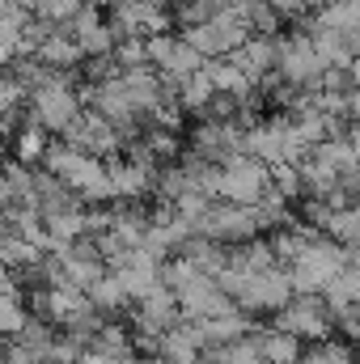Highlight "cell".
<instances>
[{
    "label": "cell",
    "instance_id": "cell-5",
    "mask_svg": "<svg viewBox=\"0 0 360 364\" xmlns=\"http://www.w3.org/2000/svg\"><path fill=\"white\" fill-rule=\"evenodd\" d=\"M64 132L73 136V149H77V153H90V157H106V153L115 149V136H110V132H106V127H102L97 119H85V123H77V119H73V123H68Z\"/></svg>",
    "mask_w": 360,
    "mask_h": 364
},
{
    "label": "cell",
    "instance_id": "cell-6",
    "mask_svg": "<svg viewBox=\"0 0 360 364\" xmlns=\"http://www.w3.org/2000/svg\"><path fill=\"white\" fill-rule=\"evenodd\" d=\"M73 119H77V102H73L64 90H47L43 97H38V123H43V127L64 132Z\"/></svg>",
    "mask_w": 360,
    "mask_h": 364
},
{
    "label": "cell",
    "instance_id": "cell-9",
    "mask_svg": "<svg viewBox=\"0 0 360 364\" xmlns=\"http://www.w3.org/2000/svg\"><path fill=\"white\" fill-rule=\"evenodd\" d=\"M17 157H21V161H38V157H43V132L17 136Z\"/></svg>",
    "mask_w": 360,
    "mask_h": 364
},
{
    "label": "cell",
    "instance_id": "cell-3",
    "mask_svg": "<svg viewBox=\"0 0 360 364\" xmlns=\"http://www.w3.org/2000/svg\"><path fill=\"white\" fill-rule=\"evenodd\" d=\"M250 339H255L263 364H297V356H301V339L288 335V331H275V326L271 331H250Z\"/></svg>",
    "mask_w": 360,
    "mask_h": 364
},
{
    "label": "cell",
    "instance_id": "cell-2",
    "mask_svg": "<svg viewBox=\"0 0 360 364\" xmlns=\"http://www.w3.org/2000/svg\"><path fill=\"white\" fill-rule=\"evenodd\" d=\"M268 195V166L259 157H225V166L216 170V199L225 203H259Z\"/></svg>",
    "mask_w": 360,
    "mask_h": 364
},
{
    "label": "cell",
    "instance_id": "cell-4",
    "mask_svg": "<svg viewBox=\"0 0 360 364\" xmlns=\"http://www.w3.org/2000/svg\"><path fill=\"white\" fill-rule=\"evenodd\" d=\"M85 301H90L97 314H123V309L132 305V296L123 292V284H119V275H115V272L97 275L90 288H85Z\"/></svg>",
    "mask_w": 360,
    "mask_h": 364
},
{
    "label": "cell",
    "instance_id": "cell-8",
    "mask_svg": "<svg viewBox=\"0 0 360 364\" xmlns=\"http://www.w3.org/2000/svg\"><path fill=\"white\" fill-rule=\"evenodd\" d=\"M356 203H344V208H331L327 212V225H322V233L331 237V242H339V246H348V250H356Z\"/></svg>",
    "mask_w": 360,
    "mask_h": 364
},
{
    "label": "cell",
    "instance_id": "cell-7",
    "mask_svg": "<svg viewBox=\"0 0 360 364\" xmlns=\"http://www.w3.org/2000/svg\"><path fill=\"white\" fill-rule=\"evenodd\" d=\"M297 364H352V343L344 339H309V348H301Z\"/></svg>",
    "mask_w": 360,
    "mask_h": 364
},
{
    "label": "cell",
    "instance_id": "cell-10",
    "mask_svg": "<svg viewBox=\"0 0 360 364\" xmlns=\"http://www.w3.org/2000/svg\"><path fill=\"white\" fill-rule=\"evenodd\" d=\"M203 97H208V85H191V90H186V102H191V106H199Z\"/></svg>",
    "mask_w": 360,
    "mask_h": 364
},
{
    "label": "cell",
    "instance_id": "cell-1",
    "mask_svg": "<svg viewBox=\"0 0 360 364\" xmlns=\"http://www.w3.org/2000/svg\"><path fill=\"white\" fill-rule=\"evenodd\" d=\"M271 326L297 335L301 343L327 339V335L335 331V326H331V309H327V301H322L318 292H292V296L275 309V322H271Z\"/></svg>",
    "mask_w": 360,
    "mask_h": 364
}]
</instances>
